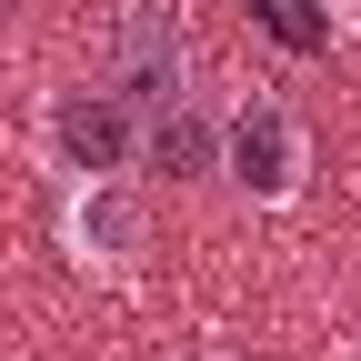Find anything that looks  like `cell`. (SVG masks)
Returning a JSON list of instances; mask_svg holds the SVG:
<instances>
[{"mask_svg":"<svg viewBox=\"0 0 361 361\" xmlns=\"http://www.w3.org/2000/svg\"><path fill=\"white\" fill-rule=\"evenodd\" d=\"M221 171H231V191L251 211H291L311 191V121L291 101H231V121H221Z\"/></svg>","mask_w":361,"mask_h":361,"instance_id":"6da1fadb","label":"cell"},{"mask_svg":"<svg viewBox=\"0 0 361 361\" xmlns=\"http://www.w3.org/2000/svg\"><path fill=\"white\" fill-rule=\"evenodd\" d=\"M61 251L71 271H90V281H130L151 251V201L130 171H80L61 191Z\"/></svg>","mask_w":361,"mask_h":361,"instance_id":"7a4b0ae2","label":"cell"},{"mask_svg":"<svg viewBox=\"0 0 361 361\" xmlns=\"http://www.w3.org/2000/svg\"><path fill=\"white\" fill-rule=\"evenodd\" d=\"M40 151H51L61 180H80V171H130V161H141V111H130L111 80H101V90L71 80V90L40 101Z\"/></svg>","mask_w":361,"mask_h":361,"instance_id":"3957f363","label":"cell"},{"mask_svg":"<svg viewBox=\"0 0 361 361\" xmlns=\"http://www.w3.org/2000/svg\"><path fill=\"white\" fill-rule=\"evenodd\" d=\"M130 111H180L191 101V40H180V11H161V0H130L121 30H111V71H101Z\"/></svg>","mask_w":361,"mask_h":361,"instance_id":"277c9868","label":"cell"},{"mask_svg":"<svg viewBox=\"0 0 361 361\" xmlns=\"http://www.w3.org/2000/svg\"><path fill=\"white\" fill-rule=\"evenodd\" d=\"M141 161H151L161 180H201V171H221V130L201 121V101L151 111V121H141Z\"/></svg>","mask_w":361,"mask_h":361,"instance_id":"5b68a950","label":"cell"}]
</instances>
